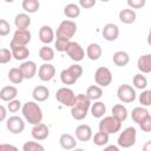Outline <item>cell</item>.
<instances>
[{
    "mask_svg": "<svg viewBox=\"0 0 151 151\" xmlns=\"http://www.w3.org/2000/svg\"><path fill=\"white\" fill-rule=\"evenodd\" d=\"M39 57L45 63H50L51 60L54 59V50L52 47H50L48 45H44L39 50Z\"/></svg>",
    "mask_w": 151,
    "mask_h": 151,
    "instance_id": "obj_34",
    "label": "cell"
},
{
    "mask_svg": "<svg viewBox=\"0 0 151 151\" xmlns=\"http://www.w3.org/2000/svg\"><path fill=\"white\" fill-rule=\"evenodd\" d=\"M7 130L13 134H19L25 130V122L19 116H11L6 122Z\"/></svg>",
    "mask_w": 151,
    "mask_h": 151,
    "instance_id": "obj_11",
    "label": "cell"
},
{
    "mask_svg": "<svg viewBox=\"0 0 151 151\" xmlns=\"http://www.w3.org/2000/svg\"><path fill=\"white\" fill-rule=\"evenodd\" d=\"M91 113L94 118H103L106 112V105L103 101H94V104L91 105Z\"/></svg>",
    "mask_w": 151,
    "mask_h": 151,
    "instance_id": "obj_33",
    "label": "cell"
},
{
    "mask_svg": "<svg viewBox=\"0 0 151 151\" xmlns=\"http://www.w3.org/2000/svg\"><path fill=\"white\" fill-rule=\"evenodd\" d=\"M146 4L145 0H127V6L131 9H139L142 7H144Z\"/></svg>",
    "mask_w": 151,
    "mask_h": 151,
    "instance_id": "obj_43",
    "label": "cell"
},
{
    "mask_svg": "<svg viewBox=\"0 0 151 151\" xmlns=\"http://www.w3.org/2000/svg\"><path fill=\"white\" fill-rule=\"evenodd\" d=\"M136 90L129 84H122L117 90V97L122 103L130 104L136 100Z\"/></svg>",
    "mask_w": 151,
    "mask_h": 151,
    "instance_id": "obj_9",
    "label": "cell"
},
{
    "mask_svg": "<svg viewBox=\"0 0 151 151\" xmlns=\"http://www.w3.org/2000/svg\"><path fill=\"white\" fill-rule=\"evenodd\" d=\"M9 31H11V26H9L8 21L5 19H1L0 20V35L6 37L9 33Z\"/></svg>",
    "mask_w": 151,
    "mask_h": 151,
    "instance_id": "obj_42",
    "label": "cell"
},
{
    "mask_svg": "<svg viewBox=\"0 0 151 151\" xmlns=\"http://www.w3.org/2000/svg\"><path fill=\"white\" fill-rule=\"evenodd\" d=\"M55 76V67L50 63H44L38 70V77L42 81H50Z\"/></svg>",
    "mask_w": 151,
    "mask_h": 151,
    "instance_id": "obj_13",
    "label": "cell"
},
{
    "mask_svg": "<svg viewBox=\"0 0 151 151\" xmlns=\"http://www.w3.org/2000/svg\"><path fill=\"white\" fill-rule=\"evenodd\" d=\"M21 6H22L25 12H27V13H35V12H38V9L40 7V2L38 0H24Z\"/></svg>",
    "mask_w": 151,
    "mask_h": 151,
    "instance_id": "obj_35",
    "label": "cell"
},
{
    "mask_svg": "<svg viewBox=\"0 0 151 151\" xmlns=\"http://www.w3.org/2000/svg\"><path fill=\"white\" fill-rule=\"evenodd\" d=\"M119 20L123 22V24H126V25H130V24H133L136 21V18H137V14L133 9L131 8H123L119 14Z\"/></svg>",
    "mask_w": 151,
    "mask_h": 151,
    "instance_id": "obj_25",
    "label": "cell"
},
{
    "mask_svg": "<svg viewBox=\"0 0 151 151\" xmlns=\"http://www.w3.org/2000/svg\"><path fill=\"white\" fill-rule=\"evenodd\" d=\"M137 68L139 72L143 73H150L151 72V53L143 54L137 60Z\"/></svg>",
    "mask_w": 151,
    "mask_h": 151,
    "instance_id": "obj_21",
    "label": "cell"
},
{
    "mask_svg": "<svg viewBox=\"0 0 151 151\" xmlns=\"http://www.w3.org/2000/svg\"><path fill=\"white\" fill-rule=\"evenodd\" d=\"M103 151H120V150H119V146L117 145H107L104 147Z\"/></svg>",
    "mask_w": 151,
    "mask_h": 151,
    "instance_id": "obj_49",
    "label": "cell"
},
{
    "mask_svg": "<svg viewBox=\"0 0 151 151\" xmlns=\"http://www.w3.org/2000/svg\"><path fill=\"white\" fill-rule=\"evenodd\" d=\"M22 109V104H21V101L20 100H18V99H14V100H11V101H8V104H7V110L11 112V113H17L19 110H21Z\"/></svg>",
    "mask_w": 151,
    "mask_h": 151,
    "instance_id": "obj_41",
    "label": "cell"
},
{
    "mask_svg": "<svg viewBox=\"0 0 151 151\" xmlns=\"http://www.w3.org/2000/svg\"><path fill=\"white\" fill-rule=\"evenodd\" d=\"M70 39H65V38H57L54 41V47L58 52H66V48L70 44Z\"/></svg>",
    "mask_w": 151,
    "mask_h": 151,
    "instance_id": "obj_39",
    "label": "cell"
},
{
    "mask_svg": "<svg viewBox=\"0 0 151 151\" xmlns=\"http://www.w3.org/2000/svg\"><path fill=\"white\" fill-rule=\"evenodd\" d=\"M13 58V54H12V51L8 50V48H1L0 50V63L1 64H7L12 60Z\"/></svg>",
    "mask_w": 151,
    "mask_h": 151,
    "instance_id": "obj_40",
    "label": "cell"
},
{
    "mask_svg": "<svg viewBox=\"0 0 151 151\" xmlns=\"http://www.w3.org/2000/svg\"><path fill=\"white\" fill-rule=\"evenodd\" d=\"M132 83H133V86L136 88H138V90H145L146 86H147V79L142 73L134 74L133 76V79H132Z\"/></svg>",
    "mask_w": 151,
    "mask_h": 151,
    "instance_id": "obj_36",
    "label": "cell"
},
{
    "mask_svg": "<svg viewBox=\"0 0 151 151\" xmlns=\"http://www.w3.org/2000/svg\"><path fill=\"white\" fill-rule=\"evenodd\" d=\"M6 114H7V109L4 105H0V120L1 122L6 119Z\"/></svg>",
    "mask_w": 151,
    "mask_h": 151,
    "instance_id": "obj_48",
    "label": "cell"
},
{
    "mask_svg": "<svg viewBox=\"0 0 151 151\" xmlns=\"http://www.w3.org/2000/svg\"><path fill=\"white\" fill-rule=\"evenodd\" d=\"M72 151H85L84 149H81V147H76V149H73Z\"/></svg>",
    "mask_w": 151,
    "mask_h": 151,
    "instance_id": "obj_53",
    "label": "cell"
},
{
    "mask_svg": "<svg viewBox=\"0 0 151 151\" xmlns=\"http://www.w3.org/2000/svg\"><path fill=\"white\" fill-rule=\"evenodd\" d=\"M31 39H32V34H31L29 29H17L13 34L11 42L15 44V45L27 46V44H29Z\"/></svg>",
    "mask_w": 151,
    "mask_h": 151,
    "instance_id": "obj_12",
    "label": "cell"
},
{
    "mask_svg": "<svg viewBox=\"0 0 151 151\" xmlns=\"http://www.w3.org/2000/svg\"><path fill=\"white\" fill-rule=\"evenodd\" d=\"M93 133H92V129L90 125L86 124H80L76 127V138L80 142H88L90 139H92Z\"/></svg>",
    "mask_w": 151,
    "mask_h": 151,
    "instance_id": "obj_16",
    "label": "cell"
},
{
    "mask_svg": "<svg viewBox=\"0 0 151 151\" xmlns=\"http://www.w3.org/2000/svg\"><path fill=\"white\" fill-rule=\"evenodd\" d=\"M83 76V67L78 64L71 65L60 72V80L64 85H73Z\"/></svg>",
    "mask_w": 151,
    "mask_h": 151,
    "instance_id": "obj_3",
    "label": "cell"
},
{
    "mask_svg": "<svg viewBox=\"0 0 151 151\" xmlns=\"http://www.w3.org/2000/svg\"><path fill=\"white\" fill-rule=\"evenodd\" d=\"M112 79L113 77H112L111 71L105 66L98 67L94 72V81L100 87H107L109 85H111Z\"/></svg>",
    "mask_w": 151,
    "mask_h": 151,
    "instance_id": "obj_8",
    "label": "cell"
},
{
    "mask_svg": "<svg viewBox=\"0 0 151 151\" xmlns=\"http://www.w3.org/2000/svg\"><path fill=\"white\" fill-rule=\"evenodd\" d=\"M0 151H19V149L15 145L2 143V144H0Z\"/></svg>",
    "mask_w": 151,
    "mask_h": 151,
    "instance_id": "obj_47",
    "label": "cell"
},
{
    "mask_svg": "<svg viewBox=\"0 0 151 151\" xmlns=\"http://www.w3.org/2000/svg\"><path fill=\"white\" fill-rule=\"evenodd\" d=\"M31 134L35 140H45L50 134V130L46 124L40 123L38 125H33Z\"/></svg>",
    "mask_w": 151,
    "mask_h": 151,
    "instance_id": "obj_17",
    "label": "cell"
},
{
    "mask_svg": "<svg viewBox=\"0 0 151 151\" xmlns=\"http://www.w3.org/2000/svg\"><path fill=\"white\" fill-rule=\"evenodd\" d=\"M32 97H33L34 101H45L50 97V90L46 86H42V85L35 86L33 88Z\"/></svg>",
    "mask_w": 151,
    "mask_h": 151,
    "instance_id": "obj_24",
    "label": "cell"
},
{
    "mask_svg": "<svg viewBox=\"0 0 151 151\" xmlns=\"http://www.w3.org/2000/svg\"><path fill=\"white\" fill-rule=\"evenodd\" d=\"M90 100H94V101H98L101 97H103V90L100 86L98 85H91L87 87L86 90V93H85Z\"/></svg>",
    "mask_w": 151,
    "mask_h": 151,
    "instance_id": "obj_32",
    "label": "cell"
},
{
    "mask_svg": "<svg viewBox=\"0 0 151 151\" xmlns=\"http://www.w3.org/2000/svg\"><path fill=\"white\" fill-rule=\"evenodd\" d=\"M109 136L107 133H104V132H100L98 131L97 133H94V136L92 137V140H93V144H96L97 146H104L109 143Z\"/></svg>",
    "mask_w": 151,
    "mask_h": 151,
    "instance_id": "obj_37",
    "label": "cell"
},
{
    "mask_svg": "<svg viewBox=\"0 0 151 151\" xmlns=\"http://www.w3.org/2000/svg\"><path fill=\"white\" fill-rule=\"evenodd\" d=\"M77 138L70 133H63L59 137V144L64 150H73L77 147Z\"/></svg>",
    "mask_w": 151,
    "mask_h": 151,
    "instance_id": "obj_20",
    "label": "cell"
},
{
    "mask_svg": "<svg viewBox=\"0 0 151 151\" xmlns=\"http://www.w3.org/2000/svg\"><path fill=\"white\" fill-rule=\"evenodd\" d=\"M96 0H79L78 5L79 7L81 8H85V9H88V8H92L94 5H96Z\"/></svg>",
    "mask_w": 151,
    "mask_h": 151,
    "instance_id": "obj_46",
    "label": "cell"
},
{
    "mask_svg": "<svg viewBox=\"0 0 151 151\" xmlns=\"http://www.w3.org/2000/svg\"><path fill=\"white\" fill-rule=\"evenodd\" d=\"M54 35H55V33L53 32L52 27L48 25H44L39 28V39L45 45L51 44L54 40Z\"/></svg>",
    "mask_w": 151,
    "mask_h": 151,
    "instance_id": "obj_19",
    "label": "cell"
},
{
    "mask_svg": "<svg viewBox=\"0 0 151 151\" xmlns=\"http://www.w3.org/2000/svg\"><path fill=\"white\" fill-rule=\"evenodd\" d=\"M136 139H137V131L136 127L133 126H127L126 129H124L119 137H118V146L123 147V149H129L131 146H133L136 144Z\"/></svg>",
    "mask_w": 151,
    "mask_h": 151,
    "instance_id": "obj_5",
    "label": "cell"
},
{
    "mask_svg": "<svg viewBox=\"0 0 151 151\" xmlns=\"http://www.w3.org/2000/svg\"><path fill=\"white\" fill-rule=\"evenodd\" d=\"M64 14L66 18L68 19H76L80 15V7L78 4H67L65 7H64Z\"/></svg>",
    "mask_w": 151,
    "mask_h": 151,
    "instance_id": "obj_31",
    "label": "cell"
},
{
    "mask_svg": "<svg viewBox=\"0 0 151 151\" xmlns=\"http://www.w3.org/2000/svg\"><path fill=\"white\" fill-rule=\"evenodd\" d=\"M91 100L84 93H79L76 97V101L71 107V116L76 120H83L86 118L88 110L91 109Z\"/></svg>",
    "mask_w": 151,
    "mask_h": 151,
    "instance_id": "obj_1",
    "label": "cell"
},
{
    "mask_svg": "<svg viewBox=\"0 0 151 151\" xmlns=\"http://www.w3.org/2000/svg\"><path fill=\"white\" fill-rule=\"evenodd\" d=\"M77 32V24L73 20H63L55 32V37L57 38H65V39H70L73 38V35Z\"/></svg>",
    "mask_w": 151,
    "mask_h": 151,
    "instance_id": "obj_6",
    "label": "cell"
},
{
    "mask_svg": "<svg viewBox=\"0 0 151 151\" xmlns=\"http://www.w3.org/2000/svg\"><path fill=\"white\" fill-rule=\"evenodd\" d=\"M76 97L77 94H74L73 90H71L70 87H60L55 92V99L64 106H68V107L73 106L76 101Z\"/></svg>",
    "mask_w": 151,
    "mask_h": 151,
    "instance_id": "obj_7",
    "label": "cell"
},
{
    "mask_svg": "<svg viewBox=\"0 0 151 151\" xmlns=\"http://www.w3.org/2000/svg\"><path fill=\"white\" fill-rule=\"evenodd\" d=\"M149 106H151V90H149Z\"/></svg>",
    "mask_w": 151,
    "mask_h": 151,
    "instance_id": "obj_52",
    "label": "cell"
},
{
    "mask_svg": "<svg viewBox=\"0 0 151 151\" xmlns=\"http://www.w3.org/2000/svg\"><path fill=\"white\" fill-rule=\"evenodd\" d=\"M19 67H20L25 79H32L37 74V64L32 60L22 61Z\"/></svg>",
    "mask_w": 151,
    "mask_h": 151,
    "instance_id": "obj_18",
    "label": "cell"
},
{
    "mask_svg": "<svg viewBox=\"0 0 151 151\" xmlns=\"http://www.w3.org/2000/svg\"><path fill=\"white\" fill-rule=\"evenodd\" d=\"M22 117L32 125H38L42 120V110L37 101H26L21 109Z\"/></svg>",
    "mask_w": 151,
    "mask_h": 151,
    "instance_id": "obj_2",
    "label": "cell"
},
{
    "mask_svg": "<svg viewBox=\"0 0 151 151\" xmlns=\"http://www.w3.org/2000/svg\"><path fill=\"white\" fill-rule=\"evenodd\" d=\"M18 96V88L15 86L8 85V86H4L0 90V99L2 101H11L14 100L15 97Z\"/></svg>",
    "mask_w": 151,
    "mask_h": 151,
    "instance_id": "obj_22",
    "label": "cell"
},
{
    "mask_svg": "<svg viewBox=\"0 0 151 151\" xmlns=\"http://www.w3.org/2000/svg\"><path fill=\"white\" fill-rule=\"evenodd\" d=\"M111 112H112V116H113L116 119H118L120 123H123L124 120H126V118H127V116H129L127 109H126L123 104H116V105H113Z\"/></svg>",
    "mask_w": 151,
    "mask_h": 151,
    "instance_id": "obj_29",
    "label": "cell"
},
{
    "mask_svg": "<svg viewBox=\"0 0 151 151\" xmlns=\"http://www.w3.org/2000/svg\"><path fill=\"white\" fill-rule=\"evenodd\" d=\"M146 41H147V44L151 46V27H150V29H149V33H147V38H146Z\"/></svg>",
    "mask_w": 151,
    "mask_h": 151,
    "instance_id": "obj_51",
    "label": "cell"
},
{
    "mask_svg": "<svg viewBox=\"0 0 151 151\" xmlns=\"http://www.w3.org/2000/svg\"><path fill=\"white\" fill-rule=\"evenodd\" d=\"M112 61H113L114 65H117L119 67H123V66H126L130 63V55L125 51H117V52L113 53Z\"/></svg>",
    "mask_w": 151,
    "mask_h": 151,
    "instance_id": "obj_28",
    "label": "cell"
},
{
    "mask_svg": "<svg viewBox=\"0 0 151 151\" xmlns=\"http://www.w3.org/2000/svg\"><path fill=\"white\" fill-rule=\"evenodd\" d=\"M14 25L17 29H28L31 25V18L26 13H19L14 18Z\"/></svg>",
    "mask_w": 151,
    "mask_h": 151,
    "instance_id": "obj_26",
    "label": "cell"
},
{
    "mask_svg": "<svg viewBox=\"0 0 151 151\" xmlns=\"http://www.w3.org/2000/svg\"><path fill=\"white\" fill-rule=\"evenodd\" d=\"M139 104H142V106H149V90H144L140 94H139Z\"/></svg>",
    "mask_w": 151,
    "mask_h": 151,
    "instance_id": "obj_45",
    "label": "cell"
},
{
    "mask_svg": "<svg viewBox=\"0 0 151 151\" xmlns=\"http://www.w3.org/2000/svg\"><path fill=\"white\" fill-rule=\"evenodd\" d=\"M142 151H151V140H147V142L143 145Z\"/></svg>",
    "mask_w": 151,
    "mask_h": 151,
    "instance_id": "obj_50",
    "label": "cell"
},
{
    "mask_svg": "<svg viewBox=\"0 0 151 151\" xmlns=\"http://www.w3.org/2000/svg\"><path fill=\"white\" fill-rule=\"evenodd\" d=\"M7 78H8V80H9L12 84H15V85L21 84L22 80L25 79V78H24V74H22V72H21V70H20V67H12V68L8 71Z\"/></svg>",
    "mask_w": 151,
    "mask_h": 151,
    "instance_id": "obj_30",
    "label": "cell"
},
{
    "mask_svg": "<svg viewBox=\"0 0 151 151\" xmlns=\"http://www.w3.org/2000/svg\"><path fill=\"white\" fill-rule=\"evenodd\" d=\"M98 127H99L100 132H104L107 134H113V133H117L120 131L122 123L118 119H116L113 116H106L100 119Z\"/></svg>",
    "mask_w": 151,
    "mask_h": 151,
    "instance_id": "obj_4",
    "label": "cell"
},
{
    "mask_svg": "<svg viewBox=\"0 0 151 151\" xmlns=\"http://www.w3.org/2000/svg\"><path fill=\"white\" fill-rule=\"evenodd\" d=\"M101 34H103V38L105 40H107V41H114V40H117V38L119 35V28H118V26L116 24L109 22V24H106L103 27Z\"/></svg>",
    "mask_w": 151,
    "mask_h": 151,
    "instance_id": "obj_15",
    "label": "cell"
},
{
    "mask_svg": "<svg viewBox=\"0 0 151 151\" xmlns=\"http://www.w3.org/2000/svg\"><path fill=\"white\" fill-rule=\"evenodd\" d=\"M147 116H150V113H149L147 109L144 107V106H137V107H134V109L132 110V112H131V118H132V120H133L134 123H137L138 125H139Z\"/></svg>",
    "mask_w": 151,
    "mask_h": 151,
    "instance_id": "obj_27",
    "label": "cell"
},
{
    "mask_svg": "<svg viewBox=\"0 0 151 151\" xmlns=\"http://www.w3.org/2000/svg\"><path fill=\"white\" fill-rule=\"evenodd\" d=\"M139 127L143 132H151V114L147 116L140 124H139Z\"/></svg>",
    "mask_w": 151,
    "mask_h": 151,
    "instance_id": "obj_44",
    "label": "cell"
},
{
    "mask_svg": "<svg viewBox=\"0 0 151 151\" xmlns=\"http://www.w3.org/2000/svg\"><path fill=\"white\" fill-rule=\"evenodd\" d=\"M9 50L12 51L13 58L15 60H20V61H26V59L29 57V50L27 46H22V45H15V44H9Z\"/></svg>",
    "mask_w": 151,
    "mask_h": 151,
    "instance_id": "obj_14",
    "label": "cell"
},
{
    "mask_svg": "<svg viewBox=\"0 0 151 151\" xmlns=\"http://www.w3.org/2000/svg\"><path fill=\"white\" fill-rule=\"evenodd\" d=\"M103 54V50H101V46L97 42H91L87 47H86V55L90 60H98L100 59Z\"/></svg>",
    "mask_w": 151,
    "mask_h": 151,
    "instance_id": "obj_23",
    "label": "cell"
},
{
    "mask_svg": "<svg viewBox=\"0 0 151 151\" xmlns=\"http://www.w3.org/2000/svg\"><path fill=\"white\" fill-rule=\"evenodd\" d=\"M66 54L76 63L81 61L85 57V51L81 47V45L77 41H70L67 48H66Z\"/></svg>",
    "mask_w": 151,
    "mask_h": 151,
    "instance_id": "obj_10",
    "label": "cell"
},
{
    "mask_svg": "<svg viewBox=\"0 0 151 151\" xmlns=\"http://www.w3.org/2000/svg\"><path fill=\"white\" fill-rule=\"evenodd\" d=\"M22 151H45V147H44V145H41L38 142L28 140V142L24 143Z\"/></svg>",
    "mask_w": 151,
    "mask_h": 151,
    "instance_id": "obj_38",
    "label": "cell"
}]
</instances>
